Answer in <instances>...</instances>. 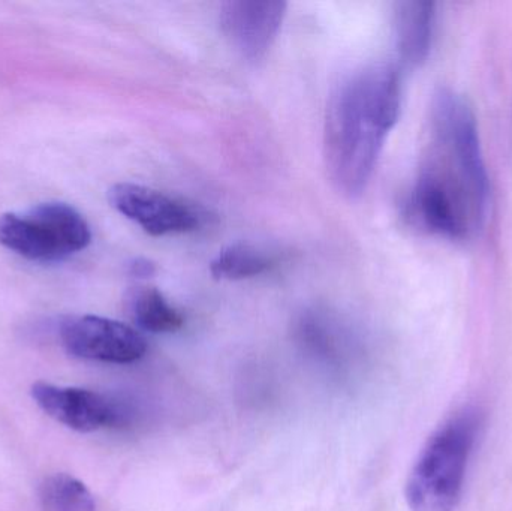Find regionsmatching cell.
<instances>
[{
  "instance_id": "cell-1",
  "label": "cell",
  "mask_w": 512,
  "mask_h": 511,
  "mask_svg": "<svg viewBox=\"0 0 512 511\" xmlns=\"http://www.w3.org/2000/svg\"><path fill=\"white\" fill-rule=\"evenodd\" d=\"M408 209L418 227L454 242L475 239L486 224L489 182L477 125L451 90L433 96L429 141Z\"/></svg>"
},
{
  "instance_id": "cell-2",
  "label": "cell",
  "mask_w": 512,
  "mask_h": 511,
  "mask_svg": "<svg viewBox=\"0 0 512 511\" xmlns=\"http://www.w3.org/2000/svg\"><path fill=\"white\" fill-rule=\"evenodd\" d=\"M400 113L399 69L370 63L355 69L331 95L325 117V165L340 194H363Z\"/></svg>"
},
{
  "instance_id": "cell-3",
  "label": "cell",
  "mask_w": 512,
  "mask_h": 511,
  "mask_svg": "<svg viewBox=\"0 0 512 511\" xmlns=\"http://www.w3.org/2000/svg\"><path fill=\"white\" fill-rule=\"evenodd\" d=\"M480 423L477 411L463 410L429 438L406 480L409 510H456Z\"/></svg>"
},
{
  "instance_id": "cell-4",
  "label": "cell",
  "mask_w": 512,
  "mask_h": 511,
  "mask_svg": "<svg viewBox=\"0 0 512 511\" xmlns=\"http://www.w3.org/2000/svg\"><path fill=\"white\" fill-rule=\"evenodd\" d=\"M92 242L84 216L65 203H44L24 213L0 215V245L26 260L59 263Z\"/></svg>"
},
{
  "instance_id": "cell-5",
  "label": "cell",
  "mask_w": 512,
  "mask_h": 511,
  "mask_svg": "<svg viewBox=\"0 0 512 511\" xmlns=\"http://www.w3.org/2000/svg\"><path fill=\"white\" fill-rule=\"evenodd\" d=\"M59 338L66 353L92 362L129 365L147 353L146 338L134 327L96 315L66 318Z\"/></svg>"
},
{
  "instance_id": "cell-6",
  "label": "cell",
  "mask_w": 512,
  "mask_h": 511,
  "mask_svg": "<svg viewBox=\"0 0 512 511\" xmlns=\"http://www.w3.org/2000/svg\"><path fill=\"white\" fill-rule=\"evenodd\" d=\"M108 200L150 236L189 233L203 224V215L195 207L147 186L117 183L108 191Z\"/></svg>"
},
{
  "instance_id": "cell-7",
  "label": "cell",
  "mask_w": 512,
  "mask_h": 511,
  "mask_svg": "<svg viewBox=\"0 0 512 511\" xmlns=\"http://www.w3.org/2000/svg\"><path fill=\"white\" fill-rule=\"evenodd\" d=\"M30 393L48 417L81 434L113 428L125 420V411L116 402L92 390L38 381Z\"/></svg>"
},
{
  "instance_id": "cell-8",
  "label": "cell",
  "mask_w": 512,
  "mask_h": 511,
  "mask_svg": "<svg viewBox=\"0 0 512 511\" xmlns=\"http://www.w3.org/2000/svg\"><path fill=\"white\" fill-rule=\"evenodd\" d=\"M285 2H249L231 0L222 3L221 29L230 44L249 60L267 54L282 27L286 15Z\"/></svg>"
},
{
  "instance_id": "cell-9",
  "label": "cell",
  "mask_w": 512,
  "mask_h": 511,
  "mask_svg": "<svg viewBox=\"0 0 512 511\" xmlns=\"http://www.w3.org/2000/svg\"><path fill=\"white\" fill-rule=\"evenodd\" d=\"M435 3H397L394 9V38L399 57L408 66H417L426 60L435 32Z\"/></svg>"
},
{
  "instance_id": "cell-10",
  "label": "cell",
  "mask_w": 512,
  "mask_h": 511,
  "mask_svg": "<svg viewBox=\"0 0 512 511\" xmlns=\"http://www.w3.org/2000/svg\"><path fill=\"white\" fill-rule=\"evenodd\" d=\"M129 311L140 329L156 335L179 332L185 324L183 315L155 287L132 291Z\"/></svg>"
},
{
  "instance_id": "cell-11",
  "label": "cell",
  "mask_w": 512,
  "mask_h": 511,
  "mask_svg": "<svg viewBox=\"0 0 512 511\" xmlns=\"http://www.w3.org/2000/svg\"><path fill=\"white\" fill-rule=\"evenodd\" d=\"M276 260L273 255L248 245V243H236L222 249L212 263L210 273L219 281H242V279L255 278L268 272L274 266Z\"/></svg>"
},
{
  "instance_id": "cell-12",
  "label": "cell",
  "mask_w": 512,
  "mask_h": 511,
  "mask_svg": "<svg viewBox=\"0 0 512 511\" xmlns=\"http://www.w3.org/2000/svg\"><path fill=\"white\" fill-rule=\"evenodd\" d=\"M42 507L45 511H96L95 498L80 480L69 474L59 473L42 482Z\"/></svg>"
},
{
  "instance_id": "cell-13",
  "label": "cell",
  "mask_w": 512,
  "mask_h": 511,
  "mask_svg": "<svg viewBox=\"0 0 512 511\" xmlns=\"http://www.w3.org/2000/svg\"><path fill=\"white\" fill-rule=\"evenodd\" d=\"M128 273L132 278H152L156 273V266L155 263H152L150 260H146V258H137V260H132L131 263H129Z\"/></svg>"
}]
</instances>
